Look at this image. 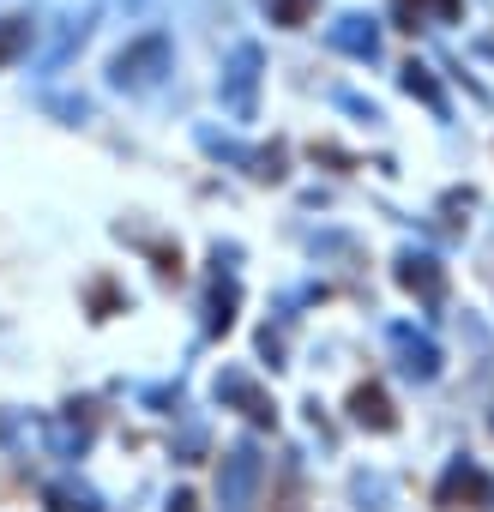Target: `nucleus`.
<instances>
[{
    "instance_id": "f257e3e1",
    "label": "nucleus",
    "mask_w": 494,
    "mask_h": 512,
    "mask_svg": "<svg viewBox=\"0 0 494 512\" xmlns=\"http://www.w3.org/2000/svg\"><path fill=\"white\" fill-rule=\"evenodd\" d=\"M163 61H169V43H163V37L133 43V49H121V61H115V85H151V79L163 73Z\"/></svg>"
},
{
    "instance_id": "f03ea898",
    "label": "nucleus",
    "mask_w": 494,
    "mask_h": 512,
    "mask_svg": "<svg viewBox=\"0 0 494 512\" xmlns=\"http://www.w3.org/2000/svg\"><path fill=\"white\" fill-rule=\"evenodd\" d=\"M254 85H260V49H235V61H229V85H223V103H229V115H254Z\"/></svg>"
},
{
    "instance_id": "7ed1b4c3",
    "label": "nucleus",
    "mask_w": 494,
    "mask_h": 512,
    "mask_svg": "<svg viewBox=\"0 0 494 512\" xmlns=\"http://www.w3.org/2000/svg\"><path fill=\"white\" fill-rule=\"evenodd\" d=\"M31 43V31H25V19H0V67H7L19 49Z\"/></svg>"
},
{
    "instance_id": "20e7f679",
    "label": "nucleus",
    "mask_w": 494,
    "mask_h": 512,
    "mask_svg": "<svg viewBox=\"0 0 494 512\" xmlns=\"http://www.w3.org/2000/svg\"><path fill=\"white\" fill-rule=\"evenodd\" d=\"M356 416H362V422H374V428H386V422H392L380 392H356Z\"/></svg>"
},
{
    "instance_id": "39448f33",
    "label": "nucleus",
    "mask_w": 494,
    "mask_h": 512,
    "mask_svg": "<svg viewBox=\"0 0 494 512\" xmlns=\"http://www.w3.org/2000/svg\"><path fill=\"white\" fill-rule=\"evenodd\" d=\"M428 7H440V13L452 19V13H458V0H398V13H404V19H422Z\"/></svg>"
},
{
    "instance_id": "423d86ee",
    "label": "nucleus",
    "mask_w": 494,
    "mask_h": 512,
    "mask_svg": "<svg viewBox=\"0 0 494 512\" xmlns=\"http://www.w3.org/2000/svg\"><path fill=\"white\" fill-rule=\"evenodd\" d=\"M272 13H278L284 25H302V19H308V0H272Z\"/></svg>"
}]
</instances>
